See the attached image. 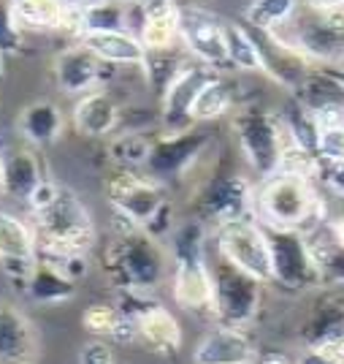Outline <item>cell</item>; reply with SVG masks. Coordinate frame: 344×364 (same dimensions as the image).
<instances>
[{
	"label": "cell",
	"instance_id": "1",
	"mask_svg": "<svg viewBox=\"0 0 344 364\" xmlns=\"http://www.w3.org/2000/svg\"><path fill=\"white\" fill-rule=\"evenodd\" d=\"M120 226L104 253V272L111 280L117 294H152L160 289L168 274V256L160 240L150 237L147 231L133 226L122 215H114Z\"/></svg>",
	"mask_w": 344,
	"mask_h": 364
},
{
	"label": "cell",
	"instance_id": "2",
	"mask_svg": "<svg viewBox=\"0 0 344 364\" xmlns=\"http://www.w3.org/2000/svg\"><path fill=\"white\" fill-rule=\"evenodd\" d=\"M38 240V258L62 264L68 258H87L95 245V223L84 201L71 188L60 185L57 196L44 210L33 213Z\"/></svg>",
	"mask_w": 344,
	"mask_h": 364
},
{
	"label": "cell",
	"instance_id": "3",
	"mask_svg": "<svg viewBox=\"0 0 344 364\" xmlns=\"http://www.w3.org/2000/svg\"><path fill=\"white\" fill-rule=\"evenodd\" d=\"M171 294L187 313H211V267L206 228L193 218L171 231Z\"/></svg>",
	"mask_w": 344,
	"mask_h": 364
},
{
	"label": "cell",
	"instance_id": "4",
	"mask_svg": "<svg viewBox=\"0 0 344 364\" xmlns=\"http://www.w3.org/2000/svg\"><path fill=\"white\" fill-rule=\"evenodd\" d=\"M255 218L263 226L309 231L326 223V204L309 177L279 171L255 188Z\"/></svg>",
	"mask_w": 344,
	"mask_h": 364
},
{
	"label": "cell",
	"instance_id": "5",
	"mask_svg": "<svg viewBox=\"0 0 344 364\" xmlns=\"http://www.w3.org/2000/svg\"><path fill=\"white\" fill-rule=\"evenodd\" d=\"M106 198L114 215H122L150 237H171V201L165 196V185L133 168H117L106 180Z\"/></svg>",
	"mask_w": 344,
	"mask_h": 364
},
{
	"label": "cell",
	"instance_id": "6",
	"mask_svg": "<svg viewBox=\"0 0 344 364\" xmlns=\"http://www.w3.org/2000/svg\"><path fill=\"white\" fill-rule=\"evenodd\" d=\"M231 131L236 136L241 155L257 180H269L279 174L284 152V125L279 112H271L263 104H244L231 117Z\"/></svg>",
	"mask_w": 344,
	"mask_h": 364
},
{
	"label": "cell",
	"instance_id": "7",
	"mask_svg": "<svg viewBox=\"0 0 344 364\" xmlns=\"http://www.w3.org/2000/svg\"><path fill=\"white\" fill-rule=\"evenodd\" d=\"M211 267V318L220 326L231 329H250L263 304V283L241 272L223 256L209 258Z\"/></svg>",
	"mask_w": 344,
	"mask_h": 364
},
{
	"label": "cell",
	"instance_id": "8",
	"mask_svg": "<svg viewBox=\"0 0 344 364\" xmlns=\"http://www.w3.org/2000/svg\"><path fill=\"white\" fill-rule=\"evenodd\" d=\"M274 33L314 65H344V9H309L301 3L296 16Z\"/></svg>",
	"mask_w": 344,
	"mask_h": 364
},
{
	"label": "cell",
	"instance_id": "9",
	"mask_svg": "<svg viewBox=\"0 0 344 364\" xmlns=\"http://www.w3.org/2000/svg\"><path fill=\"white\" fill-rule=\"evenodd\" d=\"M193 210L201 223H211V226L255 218V185L239 171L214 168L201 182L193 198Z\"/></svg>",
	"mask_w": 344,
	"mask_h": 364
},
{
	"label": "cell",
	"instance_id": "10",
	"mask_svg": "<svg viewBox=\"0 0 344 364\" xmlns=\"http://www.w3.org/2000/svg\"><path fill=\"white\" fill-rule=\"evenodd\" d=\"M214 253L239 267L241 272L260 280L263 286L271 283V253L266 228L257 218H241L223 226H214Z\"/></svg>",
	"mask_w": 344,
	"mask_h": 364
},
{
	"label": "cell",
	"instance_id": "11",
	"mask_svg": "<svg viewBox=\"0 0 344 364\" xmlns=\"http://www.w3.org/2000/svg\"><path fill=\"white\" fill-rule=\"evenodd\" d=\"M211 144V131L206 125H193L184 131H163L152 141L150 158L144 164V174L150 180L168 185L182 180L201 161V155Z\"/></svg>",
	"mask_w": 344,
	"mask_h": 364
},
{
	"label": "cell",
	"instance_id": "12",
	"mask_svg": "<svg viewBox=\"0 0 344 364\" xmlns=\"http://www.w3.org/2000/svg\"><path fill=\"white\" fill-rule=\"evenodd\" d=\"M263 228L271 253V283H277L284 291H309L320 286L306 231L277 226Z\"/></svg>",
	"mask_w": 344,
	"mask_h": 364
},
{
	"label": "cell",
	"instance_id": "13",
	"mask_svg": "<svg viewBox=\"0 0 344 364\" xmlns=\"http://www.w3.org/2000/svg\"><path fill=\"white\" fill-rule=\"evenodd\" d=\"M247 31H250L255 49H257L260 71L269 76L274 85H279L287 92L299 95L314 76V63L301 49L287 44L282 36H277L274 31H257V28H250V25H247Z\"/></svg>",
	"mask_w": 344,
	"mask_h": 364
},
{
	"label": "cell",
	"instance_id": "14",
	"mask_svg": "<svg viewBox=\"0 0 344 364\" xmlns=\"http://www.w3.org/2000/svg\"><path fill=\"white\" fill-rule=\"evenodd\" d=\"M182 49L193 60L209 65L211 71L225 74L233 71L228 60V38H225V19L201 6H182Z\"/></svg>",
	"mask_w": 344,
	"mask_h": 364
},
{
	"label": "cell",
	"instance_id": "15",
	"mask_svg": "<svg viewBox=\"0 0 344 364\" xmlns=\"http://www.w3.org/2000/svg\"><path fill=\"white\" fill-rule=\"evenodd\" d=\"M117 304L122 316L135 321L138 343L157 353H177L182 348V323L177 316L157 302H150L147 294H120Z\"/></svg>",
	"mask_w": 344,
	"mask_h": 364
},
{
	"label": "cell",
	"instance_id": "16",
	"mask_svg": "<svg viewBox=\"0 0 344 364\" xmlns=\"http://www.w3.org/2000/svg\"><path fill=\"white\" fill-rule=\"evenodd\" d=\"M217 71H211L209 65L198 60H187V65L182 68L177 79L165 87V92L160 95V125L163 131H184L193 128V107L198 92L206 87L211 76Z\"/></svg>",
	"mask_w": 344,
	"mask_h": 364
},
{
	"label": "cell",
	"instance_id": "17",
	"mask_svg": "<svg viewBox=\"0 0 344 364\" xmlns=\"http://www.w3.org/2000/svg\"><path fill=\"white\" fill-rule=\"evenodd\" d=\"M35 264H38L35 228L16 215L0 213V267L14 289H25Z\"/></svg>",
	"mask_w": 344,
	"mask_h": 364
},
{
	"label": "cell",
	"instance_id": "18",
	"mask_svg": "<svg viewBox=\"0 0 344 364\" xmlns=\"http://www.w3.org/2000/svg\"><path fill=\"white\" fill-rule=\"evenodd\" d=\"M131 19H135L133 33L147 52H168L179 46L182 6L177 0H144L133 3Z\"/></svg>",
	"mask_w": 344,
	"mask_h": 364
},
{
	"label": "cell",
	"instance_id": "19",
	"mask_svg": "<svg viewBox=\"0 0 344 364\" xmlns=\"http://www.w3.org/2000/svg\"><path fill=\"white\" fill-rule=\"evenodd\" d=\"M106 68H111V65L104 63L101 58H95L84 44L74 41L55 58V82L65 95L82 98L87 92L104 87Z\"/></svg>",
	"mask_w": 344,
	"mask_h": 364
},
{
	"label": "cell",
	"instance_id": "20",
	"mask_svg": "<svg viewBox=\"0 0 344 364\" xmlns=\"http://www.w3.org/2000/svg\"><path fill=\"white\" fill-rule=\"evenodd\" d=\"M260 350L244 329L214 326L198 340L193 364H257Z\"/></svg>",
	"mask_w": 344,
	"mask_h": 364
},
{
	"label": "cell",
	"instance_id": "21",
	"mask_svg": "<svg viewBox=\"0 0 344 364\" xmlns=\"http://www.w3.org/2000/svg\"><path fill=\"white\" fill-rule=\"evenodd\" d=\"M38 359V334L22 310L0 302V364H33Z\"/></svg>",
	"mask_w": 344,
	"mask_h": 364
},
{
	"label": "cell",
	"instance_id": "22",
	"mask_svg": "<svg viewBox=\"0 0 344 364\" xmlns=\"http://www.w3.org/2000/svg\"><path fill=\"white\" fill-rule=\"evenodd\" d=\"M74 128L82 136L90 139H104L111 136L122 122V107L117 104V98L106 90L87 92L82 98H76L74 104Z\"/></svg>",
	"mask_w": 344,
	"mask_h": 364
},
{
	"label": "cell",
	"instance_id": "23",
	"mask_svg": "<svg viewBox=\"0 0 344 364\" xmlns=\"http://www.w3.org/2000/svg\"><path fill=\"white\" fill-rule=\"evenodd\" d=\"M95 58H101L109 65H135L144 68L147 63V49L138 41V36L131 31H101V33H84L79 38Z\"/></svg>",
	"mask_w": 344,
	"mask_h": 364
},
{
	"label": "cell",
	"instance_id": "24",
	"mask_svg": "<svg viewBox=\"0 0 344 364\" xmlns=\"http://www.w3.org/2000/svg\"><path fill=\"white\" fill-rule=\"evenodd\" d=\"M76 283L79 280H74L60 264L38 258L22 294L35 304H65L76 296Z\"/></svg>",
	"mask_w": 344,
	"mask_h": 364
},
{
	"label": "cell",
	"instance_id": "25",
	"mask_svg": "<svg viewBox=\"0 0 344 364\" xmlns=\"http://www.w3.org/2000/svg\"><path fill=\"white\" fill-rule=\"evenodd\" d=\"M336 334H344V299L339 294H326L312 302L306 318L301 321L299 337L304 348H314Z\"/></svg>",
	"mask_w": 344,
	"mask_h": 364
},
{
	"label": "cell",
	"instance_id": "26",
	"mask_svg": "<svg viewBox=\"0 0 344 364\" xmlns=\"http://www.w3.org/2000/svg\"><path fill=\"white\" fill-rule=\"evenodd\" d=\"M44 180V164L35 150H14L3 158V193L6 196L28 204Z\"/></svg>",
	"mask_w": 344,
	"mask_h": 364
},
{
	"label": "cell",
	"instance_id": "27",
	"mask_svg": "<svg viewBox=\"0 0 344 364\" xmlns=\"http://www.w3.org/2000/svg\"><path fill=\"white\" fill-rule=\"evenodd\" d=\"M306 240L312 247L314 267H317V277L320 286L328 289H342L344 286V247L336 242L333 231L328 223H320L306 231Z\"/></svg>",
	"mask_w": 344,
	"mask_h": 364
},
{
	"label": "cell",
	"instance_id": "28",
	"mask_svg": "<svg viewBox=\"0 0 344 364\" xmlns=\"http://www.w3.org/2000/svg\"><path fill=\"white\" fill-rule=\"evenodd\" d=\"M65 117L55 101H33L19 114V134L33 147H52L62 136Z\"/></svg>",
	"mask_w": 344,
	"mask_h": 364
},
{
	"label": "cell",
	"instance_id": "29",
	"mask_svg": "<svg viewBox=\"0 0 344 364\" xmlns=\"http://www.w3.org/2000/svg\"><path fill=\"white\" fill-rule=\"evenodd\" d=\"M228 112H236V85L231 79H225L223 74H214L195 98L193 122L206 125V122L225 117Z\"/></svg>",
	"mask_w": 344,
	"mask_h": 364
},
{
	"label": "cell",
	"instance_id": "30",
	"mask_svg": "<svg viewBox=\"0 0 344 364\" xmlns=\"http://www.w3.org/2000/svg\"><path fill=\"white\" fill-rule=\"evenodd\" d=\"M68 0H11L16 25L25 31L52 33L62 31Z\"/></svg>",
	"mask_w": 344,
	"mask_h": 364
},
{
	"label": "cell",
	"instance_id": "31",
	"mask_svg": "<svg viewBox=\"0 0 344 364\" xmlns=\"http://www.w3.org/2000/svg\"><path fill=\"white\" fill-rule=\"evenodd\" d=\"M131 9L133 3L122 0H82V36L101 31H131Z\"/></svg>",
	"mask_w": 344,
	"mask_h": 364
},
{
	"label": "cell",
	"instance_id": "32",
	"mask_svg": "<svg viewBox=\"0 0 344 364\" xmlns=\"http://www.w3.org/2000/svg\"><path fill=\"white\" fill-rule=\"evenodd\" d=\"M279 120L284 125V134L293 144H299L301 150L317 155V144H320V128L314 120L312 107H306L301 98H290L287 107L279 112Z\"/></svg>",
	"mask_w": 344,
	"mask_h": 364
},
{
	"label": "cell",
	"instance_id": "33",
	"mask_svg": "<svg viewBox=\"0 0 344 364\" xmlns=\"http://www.w3.org/2000/svg\"><path fill=\"white\" fill-rule=\"evenodd\" d=\"M301 3L304 0H253L244 9L241 22L250 28H257V31H279L296 16Z\"/></svg>",
	"mask_w": 344,
	"mask_h": 364
},
{
	"label": "cell",
	"instance_id": "34",
	"mask_svg": "<svg viewBox=\"0 0 344 364\" xmlns=\"http://www.w3.org/2000/svg\"><path fill=\"white\" fill-rule=\"evenodd\" d=\"M228 38V60L233 71H260V58L244 22H225Z\"/></svg>",
	"mask_w": 344,
	"mask_h": 364
},
{
	"label": "cell",
	"instance_id": "35",
	"mask_svg": "<svg viewBox=\"0 0 344 364\" xmlns=\"http://www.w3.org/2000/svg\"><path fill=\"white\" fill-rule=\"evenodd\" d=\"M152 141L155 139L147 136L144 131H128V134H122L111 144V158L120 164V168H135V166L144 168L147 158H150Z\"/></svg>",
	"mask_w": 344,
	"mask_h": 364
},
{
	"label": "cell",
	"instance_id": "36",
	"mask_svg": "<svg viewBox=\"0 0 344 364\" xmlns=\"http://www.w3.org/2000/svg\"><path fill=\"white\" fill-rule=\"evenodd\" d=\"M82 323L84 329L95 337H111L117 332V326L122 323V310L117 304H109V302H95L90 304L84 313H82Z\"/></svg>",
	"mask_w": 344,
	"mask_h": 364
},
{
	"label": "cell",
	"instance_id": "37",
	"mask_svg": "<svg viewBox=\"0 0 344 364\" xmlns=\"http://www.w3.org/2000/svg\"><path fill=\"white\" fill-rule=\"evenodd\" d=\"M312 182L320 191H328L331 196L344 198V161H331L317 155L314 158Z\"/></svg>",
	"mask_w": 344,
	"mask_h": 364
},
{
	"label": "cell",
	"instance_id": "38",
	"mask_svg": "<svg viewBox=\"0 0 344 364\" xmlns=\"http://www.w3.org/2000/svg\"><path fill=\"white\" fill-rule=\"evenodd\" d=\"M22 49V28L16 25L11 0H0V55H16Z\"/></svg>",
	"mask_w": 344,
	"mask_h": 364
},
{
	"label": "cell",
	"instance_id": "39",
	"mask_svg": "<svg viewBox=\"0 0 344 364\" xmlns=\"http://www.w3.org/2000/svg\"><path fill=\"white\" fill-rule=\"evenodd\" d=\"M317 155L331 158V161H344V125H339V128H328V131H320Z\"/></svg>",
	"mask_w": 344,
	"mask_h": 364
},
{
	"label": "cell",
	"instance_id": "40",
	"mask_svg": "<svg viewBox=\"0 0 344 364\" xmlns=\"http://www.w3.org/2000/svg\"><path fill=\"white\" fill-rule=\"evenodd\" d=\"M79 364H117L114 362V350L109 343L104 340H92L82 348V356H79Z\"/></svg>",
	"mask_w": 344,
	"mask_h": 364
},
{
	"label": "cell",
	"instance_id": "41",
	"mask_svg": "<svg viewBox=\"0 0 344 364\" xmlns=\"http://www.w3.org/2000/svg\"><path fill=\"white\" fill-rule=\"evenodd\" d=\"M314 71L323 82H328L333 90L344 92V65H314Z\"/></svg>",
	"mask_w": 344,
	"mask_h": 364
},
{
	"label": "cell",
	"instance_id": "42",
	"mask_svg": "<svg viewBox=\"0 0 344 364\" xmlns=\"http://www.w3.org/2000/svg\"><path fill=\"white\" fill-rule=\"evenodd\" d=\"M257 364H296V359L287 356L284 350H260Z\"/></svg>",
	"mask_w": 344,
	"mask_h": 364
},
{
	"label": "cell",
	"instance_id": "43",
	"mask_svg": "<svg viewBox=\"0 0 344 364\" xmlns=\"http://www.w3.org/2000/svg\"><path fill=\"white\" fill-rule=\"evenodd\" d=\"M296 364H331V362L326 356H320L314 348H304L299 356H296Z\"/></svg>",
	"mask_w": 344,
	"mask_h": 364
},
{
	"label": "cell",
	"instance_id": "44",
	"mask_svg": "<svg viewBox=\"0 0 344 364\" xmlns=\"http://www.w3.org/2000/svg\"><path fill=\"white\" fill-rule=\"evenodd\" d=\"M309 9H344V0H304Z\"/></svg>",
	"mask_w": 344,
	"mask_h": 364
},
{
	"label": "cell",
	"instance_id": "45",
	"mask_svg": "<svg viewBox=\"0 0 344 364\" xmlns=\"http://www.w3.org/2000/svg\"><path fill=\"white\" fill-rule=\"evenodd\" d=\"M328 226H331V231H333V237H336V242L344 247V215H342V218H336V220H333V223H328Z\"/></svg>",
	"mask_w": 344,
	"mask_h": 364
},
{
	"label": "cell",
	"instance_id": "46",
	"mask_svg": "<svg viewBox=\"0 0 344 364\" xmlns=\"http://www.w3.org/2000/svg\"><path fill=\"white\" fill-rule=\"evenodd\" d=\"M6 74V55H0V76Z\"/></svg>",
	"mask_w": 344,
	"mask_h": 364
},
{
	"label": "cell",
	"instance_id": "47",
	"mask_svg": "<svg viewBox=\"0 0 344 364\" xmlns=\"http://www.w3.org/2000/svg\"><path fill=\"white\" fill-rule=\"evenodd\" d=\"M0 191H3V158H0Z\"/></svg>",
	"mask_w": 344,
	"mask_h": 364
},
{
	"label": "cell",
	"instance_id": "48",
	"mask_svg": "<svg viewBox=\"0 0 344 364\" xmlns=\"http://www.w3.org/2000/svg\"><path fill=\"white\" fill-rule=\"evenodd\" d=\"M122 3H144V0H122Z\"/></svg>",
	"mask_w": 344,
	"mask_h": 364
},
{
	"label": "cell",
	"instance_id": "49",
	"mask_svg": "<svg viewBox=\"0 0 344 364\" xmlns=\"http://www.w3.org/2000/svg\"><path fill=\"white\" fill-rule=\"evenodd\" d=\"M33 364H38V362H33Z\"/></svg>",
	"mask_w": 344,
	"mask_h": 364
}]
</instances>
